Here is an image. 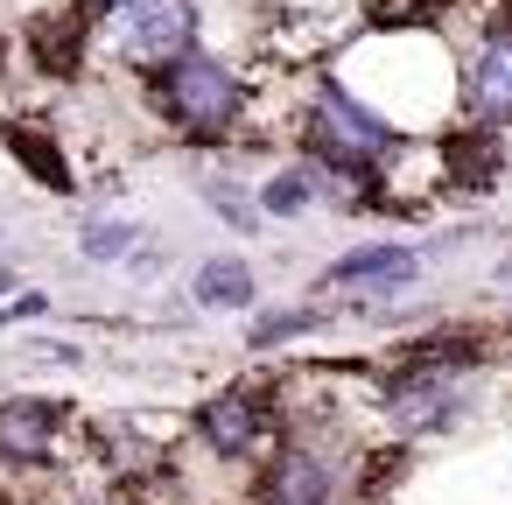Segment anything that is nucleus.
Listing matches in <instances>:
<instances>
[{
	"label": "nucleus",
	"instance_id": "nucleus-9",
	"mask_svg": "<svg viewBox=\"0 0 512 505\" xmlns=\"http://www.w3.org/2000/svg\"><path fill=\"white\" fill-rule=\"evenodd\" d=\"M190 190H197V204L232 232V239H260V197H253V183H239L225 162H211V155H190Z\"/></svg>",
	"mask_w": 512,
	"mask_h": 505
},
{
	"label": "nucleus",
	"instance_id": "nucleus-11",
	"mask_svg": "<svg viewBox=\"0 0 512 505\" xmlns=\"http://www.w3.org/2000/svg\"><path fill=\"white\" fill-rule=\"evenodd\" d=\"M330 323H337V309H323V302L246 309V351H253V358H267V351H281V344H295V337H309V330H330Z\"/></svg>",
	"mask_w": 512,
	"mask_h": 505
},
{
	"label": "nucleus",
	"instance_id": "nucleus-15",
	"mask_svg": "<svg viewBox=\"0 0 512 505\" xmlns=\"http://www.w3.org/2000/svg\"><path fill=\"white\" fill-rule=\"evenodd\" d=\"M491 288H498V295H512V253H505V260L491 267Z\"/></svg>",
	"mask_w": 512,
	"mask_h": 505
},
{
	"label": "nucleus",
	"instance_id": "nucleus-8",
	"mask_svg": "<svg viewBox=\"0 0 512 505\" xmlns=\"http://www.w3.org/2000/svg\"><path fill=\"white\" fill-rule=\"evenodd\" d=\"M92 29H99V15H85L78 0H71L64 15H36V22L22 29L29 71L50 78V85H78V78L92 71Z\"/></svg>",
	"mask_w": 512,
	"mask_h": 505
},
{
	"label": "nucleus",
	"instance_id": "nucleus-7",
	"mask_svg": "<svg viewBox=\"0 0 512 505\" xmlns=\"http://www.w3.org/2000/svg\"><path fill=\"white\" fill-rule=\"evenodd\" d=\"M0 148H8V162L50 190V197H78V162H71V141L43 120V113H0Z\"/></svg>",
	"mask_w": 512,
	"mask_h": 505
},
{
	"label": "nucleus",
	"instance_id": "nucleus-16",
	"mask_svg": "<svg viewBox=\"0 0 512 505\" xmlns=\"http://www.w3.org/2000/svg\"><path fill=\"white\" fill-rule=\"evenodd\" d=\"M85 15H113V8H127V0H78Z\"/></svg>",
	"mask_w": 512,
	"mask_h": 505
},
{
	"label": "nucleus",
	"instance_id": "nucleus-3",
	"mask_svg": "<svg viewBox=\"0 0 512 505\" xmlns=\"http://www.w3.org/2000/svg\"><path fill=\"white\" fill-rule=\"evenodd\" d=\"M204 43V0H127V8L99 15L92 29V64L120 78H155L183 50Z\"/></svg>",
	"mask_w": 512,
	"mask_h": 505
},
{
	"label": "nucleus",
	"instance_id": "nucleus-13",
	"mask_svg": "<svg viewBox=\"0 0 512 505\" xmlns=\"http://www.w3.org/2000/svg\"><path fill=\"white\" fill-rule=\"evenodd\" d=\"M43 316H50V295L43 288H15L8 295V323H43Z\"/></svg>",
	"mask_w": 512,
	"mask_h": 505
},
{
	"label": "nucleus",
	"instance_id": "nucleus-1",
	"mask_svg": "<svg viewBox=\"0 0 512 505\" xmlns=\"http://www.w3.org/2000/svg\"><path fill=\"white\" fill-rule=\"evenodd\" d=\"M253 85H260V78H246L225 50L197 43V50H183L176 64H162L155 78H141V99H148L155 127L176 134L190 155H218V148H232V141L246 134Z\"/></svg>",
	"mask_w": 512,
	"mask_h": 505
},
{
	"label": "nucleus",
	"instance_id": "nucleus-4",
	"mask_svg": "<svg viewBox=\"0 0 512 505\" xmlns=\"http://www.w3.org/2000/svg\"><path fill=\"white\" fill-rule=\"evenodd\" d=\"M456 120L512 134V0H491L463 64H456Z\"/></svg>",
	"mask_w": 512,
	"mask_h": 505
},
{
	"label": "nucleus",
	"instance_id": "nucleus-17",
	"mask_svg": "<svg viewBox=\"0 0 512 505\" xmlns=\"http://www.w3.org/2000/svg\"><path fill=\"white\" fill-rule=\"evenodd\" d=\"M15 288H22V274H15L8 260H0V295H15Z\"/></svg>",
	"mask_w": 512,
	"mask_h": 505
},
{
	"label": "nucleus",
	"instance_id": "nucleus-10",
	"mask_svg": "<svg viewBox=\"0 0 512 505\" xmlns=\"http://www.w3.org/2000/svg\"><path fill=\"white\" fill-rule=\"evenodd\" d=\"M190 302L204 316H246L260 302V267L246 253H204L190 267Z\"/></svg>",
	"mask_w": 512,
	"mask_h": 505
},
{
	"label": "nucleus",
	"instance_id": "nucleus-18",
	"mask_svg": "<svg viewBox=\"0 0 512 505\" xmlns=\"http://www.w3.org/2000/svg\"><path fill=\"white\" fill-rule=\"evenodd\" d=\"M0 246H8V232H0ZM0 260H8V253H0Z\"/></svg>",
	"mask_w": 512,
	"mask_h": 505
},
{
	"label": "nucleus",
	"instance_id": "nucleus-5",
	"mask_svg": "<svg viewBox=\"0 0 512 505\" xmlns=\"http://www.w3.org/2000/svg\"><path fill=\"white\" fill-rule=\"evenodd\" d=\"M78 407L57 393H0V470L36 477L71 463V435H78Z\"/></svg>",
	"mask_w": 512,
	"mask_h": 505
},
{
	"label": "nucleus",
	"instance_id": "nucleus-12",
	"mask_svg": "<svg viewBox=\"0 0 512 505\" xmlns=\"http://www.w3.org/2000/svg\"><path fill=\"white\" fill-rule=\"evenodd\" d=\"M148 232L134 218H106V211H78V260L85 267H120Z\"/></svg>",
	"mask_w": 512,
	"mask_h": 505
},
{
	"label": "nucleus",
	"instance_id": "nucleus-14",
	"mask_svg": "<svg viewBox=\"0 0 512 505\" xmlns=\"http://www.w3.org/2000/svg\"><path fill=\"white\" fill-rule=\"evenodd\" d=\"M29 351H43V358H57V365H78V358H85V344H64V337H29Z\"/></svg>",
	"mask_w": 512,
	"mask_h": 505
},
{
	"label": "nucleus",
	"instance_id": "nucleus-6",
	"mask_svg": "<svg viewBox=\"0 0 512 505\" xmlns=\"http://www.w3.org/2000/svg\"><path fill=\"white\" fill-rule=\"evenodd\" d=\"M421 274H428V260H421V246H407V239H365V246H351V253H337L323 274H316V288L323 295H358L351 309L358 316H372V309H386V302H400L407 288H421Z\"/></svg>",
	"mask_w": 512,
	"mask_h": 505
},
{
	"label": "nucleus",
	"instance_id": "nucleus-2",
	"mask_svg": "<svg viewBox=\"0 0 512 505\" xmlns=\"http://www.w3.org/2000/svg\"><path fill=\"white\" fill-rule=\"evenodd\" d=\"M281 435H288V421H281V400H274V372H246V379H232V386H218L211 400L190 407V442L218 470L253 477L274 456Z\"/></svg>",
	"mask_w": 512,
	"mask_h": 505
}]
</instances>
